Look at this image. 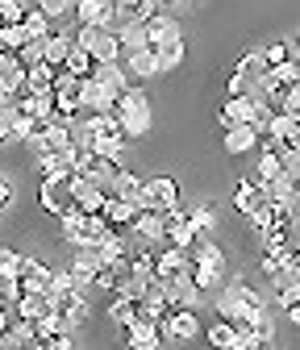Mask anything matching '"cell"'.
<instances>
[{
	"mask_svg": "<svg viewBox=\"0 0 300 350\" xmlns=\"http://www.w3.org/2000/svg\"><path fill=\"white\" fill-rule=\"evenodd\" d=\"M188 221H192L196 238H208V234H217V208H213V204H196V208H188Z\"/></svg>",
	"mask_w": 300,
	"mask_h": 350,
	"instance_id": "cell-35",
	"label": "cell"
},
{
	"mask_svg": "<svg viewBox=\"0 0 300 350\" xmlns=\"http://www.w3.org/2000/svg\"><path fill=\"white\" fill-rule=\"evenodd\" d=\"M259 142H263V134L254 125H230L226 129V150L230 154H246V150H254Z\"/></svg>",
	"mask_w": 300,
	"mask_h": 350,
	"instance_id": "cell-24",
	"label": "cell"
},
{
	"mask_svg": "<svg viewBox=\"0 0 300 350\" xmlns=\"http://www.w3.org/2000/svg\"><path fill=\"white\" fill-rule=\"evenodd\" d=\"M130 350H134V346H130Z\"/></svg>",
	"mask_w": 300,
	"mask_h": 350,
	"instance_id": "cell-64",
	"label": "cell"
},
{
	"mask_svg": "<svg viewBox=\"0 0 300 350\" xmlns=\"http://www.w3.org/2000/svg\"><path fill=\"white\" fill-rule=\"evenodd\" d=\"M163 234H167V246H184V250H192V246H196V230H192V221H188V208H171V213H163Z\"/></svg>",
	"mask_w": 300,
	"mask_h": 350,
	"instance_id": "cell-9",
	"label": "cell"
},
{
	"mask_svg": "<svg viewBox=\"0 0 300 350\" xmlns=\"http://www.w3.org/2000/svg\"><path fill=\"white\" fill-rule=\"evenodd\" d=\"M279 175H284V159H279V150L263 146V150H259V163H254V180H259V184H271V180H279Z\"/></svg>",
	"mask_w": 300,
	"mask_h": 350,
	"instance_id": "cell-32",
	"label": "cell"
},
{
	"mask_svg": "<svg viewBox=\"0 0 300 350\" xmlns=\"http://www.w3.org/2000/svg\"><path fill=\"white\" fill-rule=\"evenodd\" d=\"M17 313H21L25 321H42L46 313H55V300H51L46 292H25V296L17 300Z\"/></svg>",
	"mask_w": 300,
	"mask_h": 350,
	"instance_id": "cell-27",
	"label": "cell"
},
{
	"mask_svg": "<svg viewBox=\"0 0 300 350\" xmlns=\"http://www.w3.org/2000/svg\"><path fill=\"white\" fill-rule=\"evenodd\" d=\"M92 79L105 88V92H113V96H121L125 88H130V75H125L121 63H96V67H92Z\"/></svg>",
	"mask_w": 300,
	"mask_h": 350,
	"instance_id": "cell-19",
	"label": "cell"
},
{
	"mask_svg": "<svg viewBox=\"0 0 300 350\" xmlns=\"http://www.w3.org/2000/svg\"><path fill=\"white\" fill-rule=\"evenodd\" d=\"M117 5V17L109 29H121V25H146L154 13H159V0H113Z\"/></svg>",
	"mask_w": 300,
	"mask_h": 350,
	"instance_id": "cell-10",
	"label": "cell"
},
{
	"mask_svg": "<svg viewBox=\"0 0 300 350\" xmlns=\"http://www.w3.org/2000/svg\"><path fill=\"white\" fill-rule=\"evenodd\" d=\"M21 350H46V342H42V338H33V342H25Z\"/></svg>",
	"mask_w": 300,
	"mask_h": 350,
	"instance_id": "cell-59",
	"label": "cell"
},
{
	"mask_svg": "<svg viewBox=\"0 0 300 350\" xmlns=\"http://www.w3.org/2000/svg\"><path fill=\"white\" fill-rule=\"evenodd\" d=\"M292 242V230H267L263 234V250H284Z\"/></svg>",
	"mask_w": 300,
	"mask_h": 350,
	"instance_id": "cell-54",
	"label": "cell"
},
{
	"mask_svg": "<svg viewBox=\"0 0 300 350\" xmlns=\"http://www.w3.org/2000/svg\"><path fill=\"white\" fill-rule=\"evenodd\" d=\"M113 17H117L113 0H79L75 5V21L79 25H113Z\"/></svg>",
	"mask_w": 300,
	"mask_h": 350,
	"instance_id": "cell-16",
	"label": "cell"
},
{
	"mask_svg": "<svg viewBox=\"0 0 300 350\" xmlns=\"http://www.w3.org/2000/svg\"><path fill=\"white\" fill-rule=\"evenodd\" d=\"M263 204H267V192H263L259 180H242V184L234 188V208H238L242 217H250L254 208H263Z\"/></svg>",
	"mask_w": 300,
	"mask_h": 350,
	"instance_id": "cell-17",
	"label": "cell"
},
{
	"mask_svg": "<svg viewBox=\"0 0 300 350\" xmlns=\"http://www.w3.org/2000/svg\"><path fill=\"white\" fill-rule=\"evenodd\" d=\"M292 55H296V59H300V38H296V42H292Z\"/></svg>",
	"mask_w": 300,
	"mask_h": 350,
	"instance_id": "cell-61",
	"label": "cell"
},
{
	"mask_svg": "<svg viewBox=\"0 0 300 350\" xmlns=\"http://www.w3.org/2000/svg\"><path fill=\"white\" fill-rule=\"evenodd\" d=\"M88 150L121 167V159H125V138H113V142H88Z\"/></svg>",
	"mask_w": 300,
	"mask_h": 350,
	"instance_id": "cell-47",
	"label": "cell"
},
{
	"mask_svg": "<svg viewBox=\"0 0 300 350\" xmlns=\"http://www.w3.org/2000/svg\"><path fill=\"white\" fill-rule=\"evenodd\" d=\"M13 105V92H5V88H0V109H9Z\"/></svg>",
	"mask_w": 300,
	"mask_h": 350,
	"instance_id": "cell-60",
	"label": "cell"
},
{
	"mask_svg": "<svg viewBox=\"0 0 300 350\" xmlns=\"http://www.w3.org/2000/svg\"><path fill=\"white\" fill-rule=\"evenodd\" d=\"M9 142H13V138H9V121L0 117V146H9Z\"/></svg>",
	"mask_w": 300,
	"mask_h": 350,
	"instance_id": "cell-58",
	"label": "cell"
},
{
	"mask_svg": "<svg viewBox=\"0 0 300 350\" xmlns=\"http://www.w3.org/2000/svg\"><path fill=\"white\" fill-rule=\"evenodd\" d=\"M263 192H267V200H275V204H292V208H296V188L284 180V175H279V180H271V184H263Z\"/></svg>",
	"mask_w": 300,
	"mask_h": 350,
	"instance_id": "cell-44",
	"label": "cell"
},
{
	"mask_svg": "<svg viewBox=\"0 0 300 350\" xmlns=\"http://www.w3.org/2000/svg\"><path fill=\"white\" fill-rule=\"evenodd\" d=\"M51 284H55V271L46 267V262L25 258V267H21V288H25V292H46V296H51Z\"/></svg>",
	"mask_w": 300,
	"mask_h": 350,
	"instance_id": "cell-18",
	"label": "cell"
},
{
	"mask_svg": "<svg viewBox=\"0 0 300 350\" xmlns=\"http://www.w3.org/2000/svg\"><path fill=\"white\" fill-rule=\"evenodd\" d=\"M92 67H96V59L88 55V51H83V46H75V42H71V55H67V63H63V71H71V75H92Z\"/></svg>",
	"mask_w": 300,
	"mask_h": 350,
	"instance_id": "cell-41",
	"label": "cell"
},
{
	"mask_svg": "<svg viewBox=\"0 0 300 350\" xmlns=\"http://www.w3.org/2000/svg\"><path fill=\"white\" fill-rule=\"evenodd\" d=\"M67 192H71V200H75L79 213H100L105 200L113 196L109 188H100L96 180H83V175H71V180H67Z\"/></svg>",
	"mask_w": 300,
	"mask_h": 350,
	"instance_id": "cell-7",
	"label": "cell"
},
{
	"mask_svg": "<svg viewBox=\"0 0 300 350\" xmlns=\"http://www.w3.org/2000/svg\"><path fill=\"white\" fill-rule=\"evenodd\" d=\"M250 92H259V83L246 79L242 71H230V79H226V96H250Z\"/></svg>",
	"mask_w": 300,
	"mask_h": 350,
	"instance_id": "cell-48",
	"label": "cell"
},
{
	"mask_svg": "<svg viewBox=\"0 0 300 350\" xmlns=\"http://www.w3.org/2000/svg\"><path fill=\"white\" fill-rule=\"evenodd\" d=\"M25 67L17 63V55H0V88H5V92H21V88H25Z\"/></svg>",
	"mask_w": 300,
	"mask_h": 350,
	"instance_id": "cell-29",
	"label": "cell"
},
{
	"mask_svg": "<svg viewBox=\"0 0 300 350\" xmlns=\"http://www.w3.org/2000/svg\"><path fill=\"white\" fill-rule=\"evenodd\" d=\"M25 92H55V67H51V63L29 67V75H25Z\"/></svg>",
	"mask_w": 300,
	"mask_h": 350,
	"instance_id": "cell-36",
	"label": "cell"
},
{
	"mask_svg": "<svg viewBox=\"0 0 300 350\" xmlns=\"http://www.w3.org/2000/svg\"><path fill=\"white\" fill-rule=\"evenodd\" d=\"M204 342H208L213 350H238V325L226 321V317H217V321L204 329Z\"/></svg>",
	"mask_w": 300,
	"mask_h": 350,
	"instance_id": "cell-25",
	"label": "cell"
},
{
	"mask_svg": "<svg viewBox=\"0 0 300 350\" xmlns=\"http://www.w3.org/2000/svg\"><path fill=\"white\" fill-rule=\"evenodd\" d=\"M267 309V300H263V292L259 288H250L246 280H234V284H226L221 292H217V317H226V321H254Z\"/></svg>",
	"mask_w": 300,
	"mask_h": 350,
	"instance_id": "cell-1",
	"label": "cell"
},
{
	"mask_svg": "<svg viewBox=\"0 0 300 350\" xmlns=\"http://www.w3.org/2000/svg\"><path fill=\"white\" fill-rule=\"evenodd\" d=\"M21 29H25L33 42H46V38H51V17H46V13H42V9L33 5V9H25V21H21Z\"/></svg>",
	"mask_w": 300,
	"mask_h": 350,
	"instance_id": "cell-37",
	"label": "cell"
},
{
	"mask_svg": "<svg viewBox=\"0 0 300 350\" xmlns=\"http://www.w3.org/2000/svg\"><path fill=\"white\" fill-rule=\"evenodd\" d=\"M17 63L29 71V67H38V63H46V59H42V42H25V46L17 51Z\"/></svg>",
	"mask_w": 300,
	"mask_h": 350,
	"instance_id": "cell-51",
	"label": "cell"
},
{
	"mask_svg": "<svg viewBox=\"0 0 300 350\" xmlns=\"http://www.w3.org/2000/svg\"><path fill=\"white\" fill-rule=\"evenodd\" d=\"M13 196H17V192H13V184L5 180V175H0V213H5V208L13 204Z\"/></svg>",
	"mask_w": 300,
	"mask_h": 350,
	"instance_id": "cell-55",
	"label": "cell"
},
{
	"mask_svg": "<svg viewBox=\"0 0 300 350\" xmlns=\"http://www.w3.org/2000/svg\"><path fill=\"white\" fill-rule=\"evenodd\" d=\"M125 334H130V346H134V350H159V346H163V329H159V321H146V317H138Z\"/></svg>",
	"mask_w": 300,
	"mask_h": 350,
	"instance_id": "cell-22",
	"label": "cell"
},
{
	"mask_svg": "<svg viewBox=\"0 0 300 350\" xmlns=\"http://www.w3.org/2000/svg\"><path fill=\"white\" fill-rule=\"evenodd\" d=\"M159 329H163V338H171V342H196V338L204 334L196 309H171V313L159 321Z\"/></svg>",
	"mask_w": 300,
	"mask_h": 350,
	"instance_id": "cell-6",
	"label": "cell"
},
{
	"mask_svg": "<svg viewBox=\"0 0 300 350\" xmlns=\"http://www.w3.org/2000/svg\"><path fill=\"white\" fill-rule=\"evenodd\" d=\"M113 196L138 204V196H142V175L130 171V167H117V175H113Z\"/></svg>",
	"mask_w": 300,
	"mask_h": 350,
	"instance_id": "cell-30",
	"label": "cell"
},
{
	"mask_svg": "<svg viewBox=\"0 0 300 350\" xmlns=\"http://www.w3.org/2000/svg\"><path fill=\"white\" fill-rule=\"evenodd\" d=\"M117 284H121V275H117V262H105V267H96V288H105V292H117Z\"/></svg>",
	"mask_w": 300,
	"mask_h": 350,
	"instance_id": "cell-52",
	"label": "cell"
},
{
	"mask_svg": "<svg viewBox=\"0 0 300 350\" xmlns=\"http://www.w3.org/2000/svg\"><path fill=\"white\" fill-rule=\"evenodd\" d=\"M154 51H159V59H163V71H171V67H180V63H184V55H188V42H184V33H180V38L163 42V46H154Z\"/></svg>",
	"mask_w": 300,
	"mask_h": 350,
	"instance_id": "cell-39",
	"label": "cell"
},
{
	"mask_svg": "<svg viewBox=\"0 0 300 350\" xmlns=\"http://www.w3.org/2000/svg\"><path fill=\"white\" fill-rule=\"evenodd\" d=\"M71 42H75V38H71L67 29H59V33H51L46 42H42V59H46V63H51V67L59 71V67L67 63V55H71Z\"/></svg>",
	"mask_w": 300,
	"mask_h": 350,
	"instance_id": "cell-26",
	"label": "cell"
},
{
	"mask_svg": "<svg viewBox=\"0 0 300 350\" xmlns=\"http://www.w3.org/2000/svg\"><path fill=\"white\" fill-rule=\"evenodd\" d=\"M75 342H71V334H55V338H46V350H71Z\"/></svg>",
	"mask_w": 300,
	"mask_h": 350,
	"instance_id": "cell-56",
	"label": "cell"
},
{
	"mask_svg": "<svg viewBox=\"0 0 300 350\" xmlns=\"http://www.w3.org/2000/svg\"><path fill=\"white\" fill-rule=\"evenodd\" d=\"M184 29H180V21L171 17V13H154L150 21H146V42L150 46H163V42H171V38H180Z\"/></svg>",
	"mask_w": 300,
	"mask_h": 350,
	"instance_id": "cell-23",
	"label": "cell"
},
{
	"mask_svg": "<svg viewBox=\"0 0 300 350\" xmlns=\"http://www.w3.org/2000/svg\"><path fill=\"white\" fill-rule=\"evenodd\" d=\"M21 21H25L21 0H0V25H21Z\"/></svg>",
	"mask_w": 300,
	"mask_h": 350,
	"instance_id": "cell-50",
	"label": "cell"
},
{
	"mask_svg": "<svg viewBox=\"0 0 300 350\" xmlns=\"http://www.w3.org/2000/svg\"><path fill=\"white\" fill-rule=\"evenodd\" d=\"M267 138L271 142H284L288 150H300V121H292L288 113H275L271 125H267Z\"/></svg>",
	"mask_w": 300,
	"mask_h": 350,
	"instance_id": "cell-20",
	"label": "cell"
},
{
	"mask_svg": "<svg viewBox=\"0 0 300 350\" xmlns=\"http://www.w3.org/2000/svg\"><path fill=\"white\" fill-rule=\"evenodd\" d=\"M167 313H171V304H167L163 288H159V284H150V288H146V296L138 300V317H146V321H163Z\"/></svg>",
	"mask_w": 300,
	"mask_h": 350,
	"instance_id": "cell-28",
	"label": "cell"
},
{
	"mask_svg": "<svg viewBox=\"0 0 300 350\" xmlns=\"http://www.w3.org/2000/svg\"><path fill=\"white\" fill-rule=\"evenodd\" d=\"M254 109H259V92H250V96H226V105L217 109V121H221V129L250 125L254 121Z\"/></svg>",
	"mask_w": 300,
	"mask_h": 350,
	"instance_id": "cell-8",
	"label": "cell"
},
{
	"mask_svg": "<svg viewBox=\"0 0 300 350\" xmlns=\"http://www.w3.org/2000/svg\"><path fill=\"white\" fill-rule=\"evenodd\" d=\"M192 267V254L184 246H163L154 250V280H171V275H180Z\"/></svg>",
	"mask_w": 300,
	"mask_h": 350,
	"instance_id": "cell-12",
	"label": "cell"
},
{
	"mask_svg": "<svg viewBox=\"0 0 300 350\" xmlns=\"http://www.w3.org/2000/svg\"><path fill=\"white\" fill-rule=\"evenodd\" d=\"M188 254H192V267H188V271H192L196 288H200V292H221V288H226V254H221V246L196 238V246H192Z\"/></svg>",
	"mask_w": 300,
	"mask_h": 350,
	"instance_id": "cell-2",
	"label": "cell"
},
{
	"mask_svg": "<svg viewBox=\"0 0 300 350\" xmlns=\"http://www.w3.org/2000/svg\"><path fill=\"white\" fill-rule=\"evenodd\" d=\"M279 267H284V250H263V258H259V271H263V275L271 280V275H275Z\"/></svg>",
	"mask_w": 300,
	"mask_h": 350,
	"instance_id": "cell-53",
	"label": "cell"
},
{
	"mask_svg": "<svg viewBox=\"0 0 300 350\" xmlns=\"http://www.w3.org/2000/svg\"><path fill=\"white\" fill-rule=\"evenodd\" d=\"M38 208L46 213V217H63V213H71V208H75V200H71L67 184H51V180H42V188H38Z\"/></svg>",
	"mask_w": 300,
	"mask_h": 350,
	"instance_id": "cell-11",
	"label": "cell"
},
{
	"mask_svg": "<svg viewBox=\"0 0 300 350\" xmlns=\"http://www.w3.org/2000/svg\"><path fill=\"white\" fill-rule=\"evenodd\" d=\"M138 208L146 213H171V208H180V184L171 180V175H146L142 180V196H138Z\"/></svg>",
	"mask_w": 300,
	"mask_h": 350,
	"instance_id": "cell-4",
	"label": "cell"
},
{
	"mask_svg": "<svg viewBox=\"0 0 300 350\" xmlns=\"http://www.w3.org/2000/svg\"><path fill=\"white\" fill-rule=\"evenodd\" d=\"M109 317H113V325L130 329V325L138 321V300H125V296L113 292V300H109Z\"/></svg>",
	"mask_w": 300,
	"mask_h": 350,
	"instance_id": "cell-34",
	"label": "cell"
},
{
	"mask_svg": "<svg viewBox=\"0 0 300 350\" xmlns=\"http://www.w3.org/2000/svg\"><path fill=\"white\" fill-rule=\"evenodd\" d=\"M142 208L134 204V200H121V196H109L105 200V208H100V217L113 226V230H121V226H134V217H138Z\"/></svg>",
	"mask_w": 300,
	"mask_h": 350,
	"instance_id": "cell-21",
	"label": "cell"
},
{
	"mask_svg": "<svg viewBox=\"0 0 300 350\" xmlns=\"http://www.w3.org/2000/svg\"><path fill=\"white\" fill-rule=\"evenodd\" d=\"M25 42H33L21 25H0V55H17Z\"/></svg>",
	"mask_w": 300,
	"mask_h": 350,
	"instance_id": "cell-40",
	"label": "cell"
},
{
	"mask_svg": "<svg viewBox=\"0 0 300 350\" xmlns=\"http://www.w3.org/2000/svg\"><path fill=\"white\" fill-rule=\"evenodd\" d=\"M234 71H242L246 79H254V83H259L263 75H267V63H263V51H246L242 59H238V67Z\"/></svg>",
	"mask_w": 300,
	"mask_h": 350,
	"instance_id": "cell-42",
	"label": "cell"
},
{
	"mask_svg": "<svg viewBox=\"0 0 300 350\" xmlns=\"http://www.w3.org/2000/svg\"><path fill=\"white\" fill-rule=\"evenodd\" d=\"M254 350H271V346H254Z\"/></svg>",
	"mask_w": 300,
	"mask_h": 350,
	"instance_id": "cell-63",
	"label": "cell"
},
{
	"mask_svg": "<svg viewBox=\"0 0 300 350\" xmlns=\"http://www.w3.org/2000/svg\"><path fill=\"white\" fill-rule=\"evenodd\" d=\"M33 329H38V338L46 342V338H55V334H71V325H67V317L55 309V313H46L42 321H33Z\"/></svg>",
	"mask_w": 300,
	"mask_h": 350,
	"instance_id": "cell-43",
	"label": "cell"
},
{
	"mask_svg": "<svg viewBox=\"0 0 300 350\" xmlns=\"http://www.w3.org/2000/svg\"><path fill=\"white\" fill-rule=\"evenodd\" d=\"M59 226H63V242H67L71 250L83 246V213H79V208L63 213V217H59Z\"/></svg>",
	"mask_w": 300,
	"mask_h": 350,
	"instance_id": "cell-38",
	"label": "cell"
},
{
	"mask_svg": "<svg viewBox=\"0 0 300 350\" xmlns=\"http://www.w3.org/2000/svg\"><path fill=\"white\" fill-rule=\"evenodd\" d=\"M113 117L121 121L125 138H142V134H150V92H146V88H125V92L117 96Z\"/></svg>",
	"mask_w": 300,
	"mask_h": 350,
	"instance_id": "cell-3",
	"label": "cell"
},
{
	"mask_svg": "<svg viewBox=\"0 0 300 350\" xmlns=\"http://www.w3.org/2000/svg\"><path fill=\"white\" fill-rule=\"evenodd\" d=\"M284 313H288V321H292V325L300 329V300H296V304H288V309H284Z\"/></svg>",
	"mask_w": 300,
	"mask_h": 350,
	"instance_id": "cell-57",
	"label": "cell"
},
{
	"mask_svg": "<svg viewBox=\"0 0 300 350\" xmlns=\"http://www.w3.org/2000/svg\"><path fill=\"white\" fill-rule=\"evenodd\" d=\"M21 267H25V254H17L13 246H0V275L21 280Z\"/></svg>",
	"mask_w": 300,
	"mask_h": 350,
	"instance_id": "cell-46",
	"label": "cell"
},
{
	"mask_svg": "<svg viewBox=\"0 0 300 350\" xmlns=\"http://www.w3.org/2000/svg\"><path fill=\"white\" fill-rule=\"evenodd\" d=\"M79 109H88V113H113V109H117V96L105 92L92 75H83V79H79Z\"/></svg>",
	"mask_w": 300,
	"mask_h": 350,
	"instance_id": "cell-13",
	"label": "cell"
},
{
	"mask_svg": "<svg viewBox=\"0 0 300 350\" xmlns=\"http://www.w3.org/2000/svg\"><path fill=\"white\" fill-rule=\"evenodd\" d=\"M154 284L163 288V296H167L171 309H196V304L204 300V292L196 288L192 271H180V275H171V280H154Z\"/></svg>",
	"mask_w": 300,
	"mask_h": 350,
	"instance_id": "cell-5",
	"label": "cell"
},
{
	"mask_svg": "<svg viewBox=\"0 0 300 350\" xmlns=\"http://www.w3.org/2000/svg\"><path fill=\"white\" fill-rule=\"evenodd\" d=\"M38 171H42V180H51V184H67L71 175H75L71 150H51V154H38Z\"/></svg>",
	"mask_w": 300,
	"mask_h": 350,
	"instance_id": "cell-15",
	"label": "cell"
},
{
	"mask_svg": "<svg viewBox=\"0 0 300 350\" xmlns=\"http://www.w3.org/2000/svg\"><path fill=\"white\" fill-rule=\"evenodd\" d=\"M288 59H296L288 38H284V42H267V46H263V63H267V67H284Z\"/></svg>",
	"mask_w": 300,
	"mask_h": 350,
	"instance_id": "cell-45",
	"label": "cell"
},
{
	"mask_svg": "<svg viewBox=\"0 0 300 350\" xmlns=\"http://www.w3.org/2000/svg\"><path fill=\"white\" fill-rule=\"evenodd\" d=\"M163 5H184V0H159V9H163Z\"/></svg>",
	"mask_w": 300,
	"mask_h": 350,
	"instance_id": "cell-62",
	"label": "cell"
},
{
	"mask_svg": "<svg viewBox=\"0 0 300 350\" xmlns=\"http://www.w3.org/2000/svg\"><path fill=\"white\" fill-rule=\"evenodd\" d=\"M279 159H284V180L300 192V150H288V146H284Z\"/></svg>",
	"mask_w": 300,
	"mask_h": 350,
	"instance_id": "cell-49",
	"label": "cell"
},
{
	"mask_svg": "<svg viewBox=\"0 0 300 350\" xmlns=\"http://www.w3.org/2000/svg\"><path fill=\"white\" fill-rule=\"evenodd\" d=\"M117 42H121V55H125V59L150 46V42H146V25H121V29H117Z\"/></svg>",
	"mask_w": 300,
	"mask_h": 350,
	"instance_id": "cell-33",
	"label": "cell"
},
{
	"mask_svg": "<svg viewBox=\"0 0 300 350\" xmlns=\"http://www.w3.org/2000/svg\"><path fill=\"white\" fill-rule=\"evenodd\" d=\"M125 63H130V75H142V79H154V75H163V59H159V51H154V46H146V51L130 55Z\"/></svg>",
	"mask_w": 300,
	"mask_h": 350,
	"instance_id": "cell-31",
	"label": "cell"
},
{
	"mask_svg": "<svg viewBox=\"0 0 300 350\" xmlns=\"http://www.w3.org/2000/svg\"><path fill=\"white\" fill-rule=\"evenodd\" d=\"M13 105L21 109V113H29L33 121H55L59 113H55V92H25V88H21V92L13 96Z\"/></svg>",
	"mask_w": 300,
	"mask_h": 350,
	"instance_id": "cell-14",
	"label": "cell"
}]
</instances>
